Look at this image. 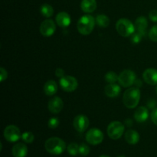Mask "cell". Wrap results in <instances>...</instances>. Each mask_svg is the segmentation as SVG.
Here are the masks:
<instances>
[{"instance_id":"cell-18","label":"cell","mask_w":157,"mask_h":157,"mask_svg":"<svg viewBox=\"0 0 157 157\" xmlns=\"http://www.w3.org/2000/svg\"><path fill=\"white\" fill-rule=\"evenodd\" d=\"M147 26H148V21H147L146 17L140 16L136 18V21H135V28L138 32L142 34L143 36L145 35V32Z\"/></svg>"},{"instance_id":"cell-24","label":"cell","mask_w":157,"mask_h":157,"mask_svg":"<svg viewBox=\"0 0 157 157\" xmlns=\"http://www.w3.org/2000/svg\"><path fill=\"white\" fill-rule=\"evenodd\" d=\"M79 147L78 144L76 143H71L68 146H67V152L71 156H75L79 153Z\"/></svg>"},{"instance_id":"cell-1","label":"cell","mask_w":157,"mask_h":157,"mask_svg":"<svg viewBox=\"0 0 157 157\" xmlns=\"http://www.w3.org/2000/svg\"><path fill=\"white\" fill-rule=\"evenodd\" d=\"M140 100V90L138 87H130L125 90L123 96V102L127 108H135Z\"/></svg>"},{"instance_id":"cell-4","label":"cell","mask_w":157,"mask_h":157,"mask_svg":"<svg viewBox=\"0 0 157 157\" xmlns=\"http://www.w3.org/2000/svg\"><path fill=\"white\" fill-rule=\"evenodd\" d=\"M135 25L127 18H121L116 24L117 32L123 37H129L135 32Z\"/></svg>"},{"instance_id":"cell-37","label":"cell","mask_w":157,"mask_h":157,"mask_svg":"<svg viewBox=\"0 0 157 157\" xmlns=\"http://www.w3.org/2000/svg\"><path fill=\"white\" fill-rule=\"evenodd\" d=\"M117 157H126V156H124V155H121V156H117Z\"/></svg>"},{"instance_id":"cell-19","label":"cell","mask_w":157,"mask_h":157,"mask_svg":"<svg viewBox=\"0 0 157 157\" xmlns=\"http://www.w3.org/2000/svg\"><path fill=\"white\" fill-rule=\"evenodd\" d=\"M82 11L86 13H91L97 9L96 0H82L81 3Z\"/></svg>"},{"instance_id":"cell-25","label":"cell","mask_w":157,"mask_h":157,"mask_svg":"<svg viewBox=\"0 0 157 157\" xmlns=\"http://www.w3.org/2000/svg\"><path fill=\"white\" fill-rule=\"evenodd\" d=\"M118 76L119 75H117L114 71H108L105 75L104 78L108 84H113L116 81H118Z\"/></svg>"},{"instance_id":"cell-13","label":"cell","mask_w":157,"mask_h":157,"mask_svg":"<svg viewBox=\"0 0 157 157\" xmlns=\"http://www.w3.org/2000/svg\"><path fill=\"white\" fill-rule=\"evenodd\" d=\"M143 78L146 83L150 85L157 84V70L154 68H148L144 71Z\"/></svg>"},{"instance_id":"cell-32","label":"cell","mask_w":157,"mask_h":157,"mask_svg":"<svg viewBox=\"0 0 157 157\" xmlns=\"http://www.w3.org/2000/svg\"><path fill=\"white\" fill-rule=\"evenodd\" d=\"M149 18L153 22H157V10L153 9L150 11L149 13Z\"/></svg>"},{"instance_id":"cell-26","label":"cell","mask_w":157,"mask_h":157,"mask_svg":"<svg viewBox=\"0 0 157 157\" xmlns=\"http://www.w3.org/2000/svg\"><path fill=\"white\" fill-rule=\"evenodd\" d=\"M21 139L26 144H32L35 139V136L31 132H25L21 135Z\"/></svg>"},{"instance_id":"cell-30","label":"cell","mask_w":157,"mask_h":157,"mask_svg":"<svg viewBox=\"0 0 157 157\" xmlns=\"http://www.w3.org/2000/svg\"><path fill=\"white\" fill-rule=\"evenodd\" d=\"M142 38H143L142 34H140L138 32H134V33L131 35L132 43H133V44H138V43L140 42Z\"/></svg>"},{"instance_id":"cell-16","label":"cell","mask_w":157,"mask_h":157,"mask_svg":"<svg viewBox=\"0 0 157 157\" xmlns=\"http://www.w3.org/2000/svg\"><path fill=\"white\" fill-rule=\"evenodd\" d=\"M12 153L14 157H25L28 154V148L22 143H18L12 147Z\"/></svg>"},{"instance_id":"cell-29","label":"cell","mask_w":157,"mask_h":157,"mask_svg":"<svg viewBox=\"0 0 157 157\" xmlns=\"http://www.w3.org/2000/svg\"><path fill=\"white\" fill-rule=\"evenodd\" d=\"M59 120L57 117H52L48 121V126L49 128L51 129H55L59 126Z\"/></svg>"},{"instance_id":"cell-35","label":"cell","mask_w":157,"mask_h":157,"mask_svg":"<svg viewBox=\"0 0 157 157\" xmlns=\"http://www.w3.org/2000/svg\"><path fill=\"white\" fill-rule=\"evenodd\" d=\"M126 124L129 127H131L132 126V121L131 120H126Z\"/></svg>"},{"instance_id":"cell-27","label":"cell","mask_w":157,"mask_h":157,"mask_svg":"<svg viewBox=\"0 0 157 157\" xmlns=\"http://www.w3.org/2000/svg\"><path fill=\"white\" fill-rule=\"evenodd\" d=\"M90 147L85 144H82L80 145L79 147V153L81 155V156H87V155L90 153Z\"/></svg>"},{"instance_id":"cell-12","label":"cell","mask_w":157,"mask_h":157,"mask_svg":"<svg viewBox=\"0 0 157 157\" xmlns=\"http://www.w3.org/2000/svg\"><path fill=\"white\" fill-rule=\"evenodd\" d=\"M63 106H64V104H63L62 99L59 97H54L48 101V109L51 113H58L62 110Z\"/></svg>"},{"instance_id":"cell-10","label":"cell","mask_w":157,"mask_h":157,"mask_svg":"<svg viewBox=\"0 0 157 157\" xmlns=\"http://www.w3.org/2000/svg\"><path fill=\"white\" fill-rule=\"evenodd\" d=\"M73 126L79 133H84L89 126V119L84 114H79L74 119Z\"/></svg>"},{"instance_id":"cell-6","label":"cell","mask_w":157,"mask_h":157,"mask_svg":"<svg viewBox=\"0 0 157 157\" xmlns=\"http://www.w3.org/2000/svg\"><path fill=\"white\" fill-rule=\"evenodd\" d=\"M136 81V74L131 70H124L118 76V82L123 87H129Z\"/></svg>"},{"instance_id":"cell-33","label":"cell","mask_w":157,"mask_h":157,"mask_svg":"<svg viewBox=\"0 0 157 157\" xmlns=\"http://www.w3.org/2000/svg\"><path fill=\"white\" fill-rule=\"evenodd\" d=\"M151 120L155 125L157 126V108H155L151 113Z\"/></svg>"},{"instance_id":"cell-14","label":"cell","mask_w":157,"mask_h":157,"mask_svg":"<svg viewBox=\"0 0 157 157\" xmlns=\"http://www.w3.org/2000/svg\"><path fill=\"white\" fill-rule=\"evenodd\" d=\"M55 19H56V23L61 28L68 27L71 22L70 15L65 12H61L58 13Z\"/></svg>"},{"instance_id":"cell-21","label":"cell","mask_w":157,"mask_h":157,"mask_svg":"<svg viewBox=\"0 0 157 157\" xmlns=\"http://www.w3.org/2000/svg\"><path fill=\"white\" fill-rule=\"evenodd\" d=\"M125 140L129 144L135 145L140 140V134L134 130H129L125 133Z\"/></svg>"},{"instance_id":"cell-34","label":"cell","mask_w":157,"mask_h":157,"mask_svg":"<svg viewBox=\"0 0 157 157\" xmlns=\"http://www.w3.org/2000/svg\"><path fill=\"white\" fill-rule=\"evenodd\" d=\"M64 71L63 70L62 68H57L56 71H55V75H56L57 77L61 78L62 77L64 76Z\"/></svg>"},{"instance_id":"cell-20","label":"cell","mask_w":157,"mask_h":157,"mask_svg":"<svg viewBox=\"0 0 157 157\" xmlns=\"http://www.w3.org/2000/svg\"><path fill=\"white\" fill-rule=\"evenodd\" d=\"M57 90H58V85L53 80H49L44 84V92L48 96H53L57 93Z\"/></svg>"},{"instance_id":"cell-36","label":"cell","mask_w":157,"mask_h":157,"mask_svg":"<svg viewBox=\"0 0 157 157\" xmlns=\"http://www.w3.org/2000/svg\"><path fill=\"white\" fill-rule=\"evenodd\" d=\"M100 157H110V156H107V155H102V156H101Z\"/></svg>"},{"instance_id":"cell-9","label":"cell","mask_w":157,"mask_h":157,"mask_svg":"<svg viewBox=\"0 0 157 157\" xmlns=\"http://www.w3.org/2000/svg\"><path fill=\"white\" fill-rule=\"evenodd\" d=\"M4 137L10 143L17 142L21 137L20 130L15 125H9L4 130Z\"/></svg>"},{"instance_id":"cell-28","label":"cell","mask_w":157,"mask_h":157,"mask_svg":"<svg viewBox=\"0 0 157 157\" xmlns=\"http://www.w3.org/2000/svg\"><path fill=\"white\" fill-rule=\"evenodd\" d=\"M149 37L150 40L154 42H157V25L153 26L149 32Z\"/></svg>"},{"instance_id":"cell-7","label":"cell","mask_w":157,"mask_h":157,"mask_svg":"<svg viewBox=\"0 0 157 157\" xmlns=\"http://www.w3.org/2000/svg\"><path fill=\"white\" fill-rule=\"evenodd\" d=\"M60 86L65 92H73L78 88V82L75 77L67 75L60 78Z\"/></svg>"},{"instance_id":"cell-8","label":"cell","mask_w":157,"mask_h":157,"mask_svg":"<svg viewBox=\"0 0 157 157\" xmlns=\"http://www.w3.org/2000/svg\"><path fill=\"white\" fill-rule=\"evenodd\" d=\"M104 138V133L99 129L91 128L86 133V140L91 145H98L101 144Z\"/></svg>"},{"instance_id":"cell-5","label":"cell","mask_w":157,"mask_h":157,"mask_svg":"<svg viewBox=\"0 0 157 157\" xmlns=\"http://www.w3.org/2000/svg\"><path fill=\"white\" fill-rule=\"evenodd\" d=\"M125 127L120 121H113L107 127V134L112 140H118L122 136Z\"/></svg>"},{"instance_id":"cell-17","label":"cell","mask_w":157,"mask_h":157,"mask_svg":"<svg viewBox=\"0 0 157 157\" xmlns=\"http://www.w3.org/2000/svg\"><path fill=\"white\" fill-rule=\"evenodd\" d=\"M149 117V111L144 106L139 107L134 112V118L138 123L145 122Z\"/></svg>"},{"instance_id":"cell-23","label":"cell","mask_w":157,"mask_h":157,"mask_svg":"<svg viewBox=\"0 0 157 157\" xmlns=\"http://www.w3.org/2000/svg\"><path fill=\"white\" fill-rule=\"evenodd\" d=\"M41 14L45 18H50L53 15L54 9L52 6L49 4H43L40 8Z\"/></svg>"},{"instance_id":"cell-2","label":"cell","mask_w":157,"mask_h":157,"mask_svg":"<svg viewBox=\"0 0 157 157\" xmlns=\"http://www.w3.org/2000/svg\"><path fill=\"white\" fill-rule=\"evenodd\" d=\"M44 147L50 154L60 155L66 150V144L61 138L51 137L45 141Z\"/></svg>"},{"instance_id":"cell-22","label":"cell","mask_w":157,"mask_h":157,"mask_svg":"<svg viewBox=\"0 0 157 157\" xmlns=\"http://www.w3.org/2000/svg\"><path fill=\"white\" fill-rule=\"evenodd\" d=\"M95 21L101 28H106L110 25V18L106 15H98L95 18Z\"/></svg>"},{"instance_id":"cell-31","label":"cell","mask_w":157,"mask_h":157,"mask_svg":"<svg viewBox=\"0 0 157 157\" xmlns=\"http://www.w3.org/2000/svg\"><path fill=\"white\" fill-rule=\"evenodd\" d=\"M7 71L5 68H3V67H1V68H0V81H1V82H3L5 80L7 79Z\"/></svg>"},{"instance_id":"cell-11","label":"cell","mask_w":157,"mask_h":157,"mask_svg":"<svg viewBox=\"0 0 157 157\" xmlns=\"http://www.w3.org/2000/svg\"><path fill=\"white\" fill-rule=\"evenodd\" d=\"M56 30L55 23L52 19H46L40 25V32L44 37H50L54 35Z\"/></svg>"},{"instance_id":"cell-15","label":"cell","mask_w":157,"mask_h":157,"mask_svg":"<svg viewBox=\"0 0 157 157\" xmlns=\"http://www.w3.org/2000/svg\"><path fill=\"white\" fill-rule=\"evenodd\" d=\"M121 87L118 84H109L104 88V93L108 98H117L121 93Z\"/></svg>"},{"instance_id":"cell-3","label":"cell","mask_w":157,"mask_h":157,"mask_svg":"<svg viewBox=\"0 0 157 157\" xmlns=\"http://www.w3.org/2000/svg\"><path fill=\"white\" fill-rule=\"evenodd\" d=\"M96 21L94 17L90 15H83L79 18L77 24L78 31L80 34L83 35H90L94 30Z\"/></svg>"},{"instance_id":"cell-38","label":"cell","mask_w":157,"mask_h":157,"mask_svg":"<svg viewBox=\"0 0 157 157\" xmlns=\"http://www.w3.org/2000/svg\"><path fill=\"white\" fill-rule=\"evenodd\" d=\"M156 94H157V87H156Z\"/></svg>"}]
</instances>
